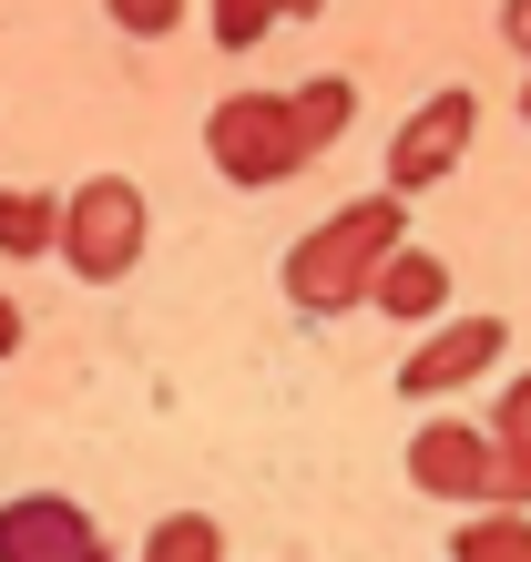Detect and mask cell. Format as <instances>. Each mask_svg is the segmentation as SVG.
Wrapping results in <instances>:
<instances>
[{"label": "cell", "mask_w": 531, "mask_h": 562, "mask_svg": "<svg viewBox=\"0 0 531 562\" xmlns=\"http://www.w3.org/2000/svg\"><path fill=\"white\" fill-rule=\"evenodd\" d=\"M369 307L398 317V327H440V317H450V267H440L429 246H398L388 267H379V286H369Z\"/></svg>", "instance_id": "8"}, {"label": "cell", "mask_w": 531, "mask_h": 562, "mask_svg": "<svg viewBox=\"0 0 531 562\" xmlns=\"http://www.w3.org/2000/svg\"><path fill=\"white\" fill-rule=\"evenodd\" d=\"M144 562H225L215 512H163L154 532H144Z\"/></svg>", "instance_id": "12"}, {"label": "cell", "mask_w": 531, "mask_h": 562, "mask_svg": "<svg viewBox=\"0 0 531 562\" xmlns=\"http://www.w3.org/2000/svg\"><path fill=\"white\" fill-rule=\"evenodd\" d=\"M501 42H511V52L531 61V0H501Z\"/></svg>", "instance_id": "15"}, {"label": "cell", "mask_w": 531, "mask_h": 562, "mask_svg": "<svg viewBox=\"0 0 531 562\" xmlns=\"http://www.w3.org/2000/svg\"><path fill=\"white\" fill-rule=\"evenodd\" d=\"M501 348H511L501 317H440V327H419L409 358H398V389H409V400H450V389L501 369Z\"/></svg>", "instance_id": "6"}, {"label": "cell", "mask_w": 531, "mask_h": 562, "mask_svg": "<svg viewBox=\"0 0 531 562\" xmlns=\"http://www.w3.org/2000/svg\"><path fill=\"white\" fill-rule=\"evenodd\" d=\"M113 11V31H133V42H163V31L184 21V0H103Z\"/></svg>", "instance_id": "14"}, {"label": "cell", "mask_w": 531, "mask_h": 562, "mask_svg": "<svg viewBox=\"0 0 531 562\" xmlns=\"http://www.w3.org/2000/svg\"><path fill=\"white\" fill-rule=\"evenodd\" d=\"M398 246H409V194L379 184V194H358V205L317 215L307 236L276 256V286H286L296 317H338V307H358V296L379 286V267Z\"/></svg>", "instance_id": "1"}, {"label": "cell", "mask_w": 531, "mask_h": 562, "mask_svg": "<svg viewBox=\"0 0 531 562\" xmlns=\"http://www.w3.org/2000/svg\"><path fill=\"white\" fill-rule=\"evenodd\" d=\"M61 267L82 286H123L144 267V184L133 175H92L61 194Z\"/></svg>", "instance_id": "3"}, {"label": "cell", "mask_w": 531, "mask_h": 562, "mask_svg": "<svg viewBox=\"0 0 531 562\" xmlns=\"http://www.w3.org/2000/svg\"><path fill=\"white\" fill-rule=\"evenodd\" d=\"M276 21H286V0H205V31H215V52H256Z\"/></svg>", "instance_id": "13"}, {"label": "cell", "mask_w": 531, "mask_h": 562, "mask_svg": "<svg viewBox=\"0 0 531 562\" xmlns=\"http://www.w3.org/2000/svg\"><path fill=\"white\" fill-rule=\"evenodd\" d=\"M471 134H481V92H471V82H440V92H429V103L388 134V184H398V194H429L440 175H460Z\"/></svg>", "instance_id": "5"}, {"label": "cell", "mask_w": 531, "mask_h": 562, "mask_svg": "<svg viewBox=\"0 0 531 562\" xmlns=\"http://www.w3.org/2000/svg\"><path fill=\"white\" fill-rule=\"evenodd\" d=\"M205 164L225 184H286V175H307L317 144H307V123H296V92H225V103L205 113Z\"/></svg>", "instance_id": "2"}, {"label": "cell", "mask_w": 531, "mask_h": 562, "mask_svg": "<svg viewBox=\"0 0 531 562\" xmlns=\"http://www.w3.org/2000/svg\"><path fill=\"white\" fill-rule=\"evenodd\" d=\"M286 92H296V123H307V144H317V154L358 123V82H348V72H307V82H286Z\"/></svg>", "instance_id": "11"}, {"label": "cell", "mask_w": 531, "mask_h": 562, "mask_svg": "<svg viewBox=\"0 0 531 562\" xmlns=\"http://www.w3.org/2000/svg\"><path fill=\"white\" fill-rule=\"evenodd\" d=\"M317 11H327V0H286V21H317Z\"/></svg>", "instance_id": "17"}, {"label": "cell", "mask_w": 531, "mask_h": 562, "mask_svg": "<svg viewBox=\"0 0 531 562\" xmlns=\"http://www.w3.org/2000/svg\"><path fill=\"white\" fill-rule=\"evenodd\" d=\"M490 429H501V502L531 512V369L501 379V409H490Z\"/></svg>", "instance_id": "10"}, {"label": "cell", "mask_w": 531, "mask_h": 562, "mask_svg": "<svg viewBox=\"0 0 531 562\" xmlns=\"http://www.w3.org/2000/svg\"><path fill=\"white\" fill-rule=\"evenodd\" d=\"M0 562H113V542L82 502L21 491V502H0Z\"/></svg>", "instance_id": "7"}, {"label": "cell", "mask_w": 531, "mask_h": 562, "mask_svg": "<svg viewBox=\"0 0 531 562\" xmlns=\"http://www.w3.org/2000/svg\"><path fill=\"white\" fill-rule=\"evenodd\" d=\"M0 256H61V194L0 184Z\"/></svg>", "instance_id": "9"}, {"label": "cell", "mask_w": 531, "mask_h": 562, "mask_svg": "<svg viewBox=\"0 0 531 562\" xmlns=\"http://www.w3.org/2000/svg\"><path fill=\"white\" fill-rule=\"evenodd\" d=\"M11 358H21V296L0 286V369H11Z\"/></svg>", "instance_id": "16"}, {"label": "cell", "mask_w": 531, "mask_h": 562, "mask_svg": "<svg viewBox=\"0 0 531 562\" xmlns=\"http://www.w3.org/2000/svg\"><path fill=\"white\" fill-rule=\"evenodd\" d=\"M521 134H531V61H521Z\"/></svg>", "instance_id": "18"}, {"label": "cell", "mask_w": 531, "mask_h": 562, "mask_svg": "<svg viewBox=\"0 0 531 562\" xmlns=\"http://www.w3.org/2000/svg\"><path fill=\"white\" fill-rule=\"evenodd\" d=\"M409 491H429V502H501V429H471V419H419L409 429Z\"/></svg>", "instance_id": "4"}]
</instances>
